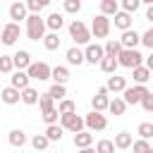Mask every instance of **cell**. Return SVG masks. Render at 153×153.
Here are the masks:
<instances>
[{
  "label": "cell",
  "mask_w": 153,
  "mask_h": 153,
  "mask_svg": "<svg viewBox=\"0 0 153 153\" xmlns=\"http://www.w3.org/2000/svg\"><path fill=\"white\" fill-rule=\"evenodd\" d=\"M79 153H96V148H91V146L88 148H79Z\"/></svg>",
  "instance_id": "7dc6e473"
},
{
  "label": "cell",
  "mask_w": 153,
  "mask_h": 153,
  "mask_svg": "<svg viewBox=\"0 0 153 153\" xmlns=\"http://www.w3.org/2000/svg\"><path fill=\"white\" fill-rule=\"evenodd\" d=\"M120 12V0H100V14L115 17Z\"/></svg>",
  "instance_id": "cb8c5ba5"
},
{
  "label": "cell",
  "mask_w": 153,
  "mask_h": 153,
  "mask_svg": "<svg viewBox=\"0 0 153 153\" xmlns=\"http://www.w3.org/2000/svg\"><path fill=\"white\" fill-rule=\"evenodd\" d=\"M12 62H14V69H29V65H31L29 50H17V53L12 55Z\"/></svg>",
  "instance_id": "d6986e66"
},
{
  "label": "cell",
  "mask_w": 153,
  "mask_h": 153,
  "mask_svg": "<svg viewBox=\"0 0 153 153\" xmlns=\"http://www.w3.org/2000/svg\"><path fill=\"white\" fill-rule=\"evenodd\" d=\"M146 153H153V148H148V151H146Z\"/></svg>",
  "instance_id": "681fc988"
},
{
  "label": "cell",
  "mask_w": 153,
  "mask_h": 153,
  "mask_svg": "<svg viewBox=\"0 0 153 153\" xmlns=\"http://www.w3.org/2000/svg\"><path fill=\"white\" fill-rule=\"evenodd\" d=\"M48 96H50L53 100H57V103H60V100H65L67 91H65V86H62V84H53V86L48 88Z\"/></svg>",
  "instance_id": "d6a6232c"
},
{
  "label": "cell",
  "mask_w": 153,
  "mask_h": 153,
  "mask_svg": "<svg viewBox=\"0 0 153 153\" xmlns=\"http://www.w3.org/2000/svg\"><path fill=\"white\" fill-rule=\"evenodd\" d=\"M10 86H14V88H19V91L29 88V86H31V76H29V72H26V69H14L12 76H10Z\"/></svg>",
  "instance_id": "8fae6325"
},
{
  "label": "cell",
  "mask_w": 153,
  "mask_h": 153,
  "mask_svg": "<svg viewBox=\"0 0 153 153\" xmlns=\"http://www.w3.org/2000/svg\"><path fill=\"white\" fill-rule=\"evenodd\" d=\"M62 5H65V12H69V14H76L81 10V0H65Z\"/></svg>",
  "instance_id": "60d3db41"
},
{
  "label": "cell",
  "mask_w": 153,
  "mask_h": 153,
  "mask_svg": "<svg viewBox=\"0 0 153 153\" xmlns=\"http://www.w3.org/2000/svg\"><path fill=\"white\" fill-rule=\"evenodd\" d=\"M131 143H134V139H131L129 131H120V134H115V148L127 151V148H131Z\"/></svg>",
  "instance_id": "603a6c76"
},
{
  "label": "cell",
  "mask_w": 153,
  "mask_h": 153,
  "mask_svg": "<svg viewBox=\"0 0 153 153\" xmlns=\"http://www.w3.org/2000/svg\"><path fill=\"white\" fill-rule=\"evenodd\" d=\"M67 62H69V65H76V67H79V65H84V62H86L84 50H81L79 45H72V48L67 50Z\"/></svg>",
  "instance_id": "ffe728a7"
},
{
  "label": "cell",
  "mask_w": 153,
  "mask_h": 153,
  "mask_svg": "<svg viewBox=\"0 0 153 153\" xmlns=\"http://www.w3.org/2000/svg\"><path fill=\"white\" fill-rule=\"evenodd\" d=\"M26 17H29V7H26V2H12V5H10V19H12V22L19 24L22 19L26 22Z\"/></svg>",
  "instance_id": "5bb4252c"
},
{
  "label": "cell",
  "mask_w": 153,
  "mask_h": 153,
  "mask_svg": "<svg viewBox=\"0 0 153 153\" xmlns=\"http://www.w3.org/2000/svg\"><path fill=\"white\" fill-rule=\"evenodd\" d=\"M141 2H146V5H153V0H141Z\"/></svg>",
  "instance_id": "c3c4849f"
},
{
  "label": "cell",
  "mask_w": 153,
  "mask_h": 153,
  "mask_svg": "<svg viewBox=\"0 0 153 153\" xmlns=\"http://www.w3.org/2000/svg\"><path fill=\"white\" fill-rule=\"evenodd\" d=\"M141 108H143L146 112H153V93H151V91L143 96V100H141Z\"/></svg>",
  "instance_id": "ee69618b"
},
{
  "label": "cell",
  "mask_w": 153,
  "mask_h": 153,
  "mask_svg": "<svg viewBox=\"0 0 153 153\" xmlns=\"http://www.w3.org/2000/svg\"><path fill=\"white\" fill-rule=\"evenodd\" d=\"M62 2H65V0H62Z\"/></svg>",
  "instance_id": "816d5d0a"
},
{
  "label": "cell",
  "mask_w": 153,
  "mask_h": 153,
  "mask_svg": "<svg viewBox=\"0 0 153 153\" xmlns=\"http://www.w3.org/2000/svg\"><path fill=\"white\" fill-rule=\"evenodd\" d=\"M103 48H105V57H115V60H117V57H120V53H122V43H120V38H117V41H115V38H110Z\"/></svg>",
  "instance_id": "d4e9b609"
},
{
  "label": "cell",
  "mask_w": 153,
  "mask_h": 153,
  "mask_svg": "<svg viewBox=\"0 0 153 153\" xmlns=\"http://www.w3.org/2000/svg\"><path fill=\"white\" fill-rule=\"evenodd\" d=\"M45 19L41 14H29L26 17V36L29 41H43L45 38Z\"/></svg>",
  "instance_id": "6da1fadb"
},
{
  "label": "cell",
  "mask_w": 153,
  "mask_h": 153,
  "mask_svg": "<svg viewBox=\"0 0 153 153\" xmlns=\"http://www.w3.org/2000/svg\"><path fill=\"white\" fill-rule=\"evenodd\" d=\"M19 33H22L19 24H17V22H10V24H5V26H2L0 38H2V43H5V45H14V43H17V38H19Z\"/></svg>",
  "instance_id": "9c48e42d"
},
{
  "label": "cell",
  "mask_w": 153,
  "mask_h": 153,
  "mask_svg": "<svg viewBox=\"0 0 153 153\" xmlns=\"http://www.w3.org/2000/svg\"><path fill=\"white\" fill-rule=\"evenodd\" d=\"M108 33H110V17H105V14H96L93 22H91V36H96V38H105Z\"/></svg>",
  "instance_id": "8992f818"
},
{
  "label": "cell",
  "mask_w": 153,
  "mask_h": 153,
  "mask_svg": "<svg viewBox=\"0 0 153 153\" xmlns=\"http://www.w3.org/2000/svg\"><path fill=\"white\" fill-rule=\"evenodd\" d=\"M84 57H86V62H91V65H100V60L105 57V48L98 45V43H88V45L84 48Z\"/></svg>",
  "instance_id": "30bf717a"
},
{
  "label": "cell",
  "mask_w": 153,
  "mask_h": 153,
  "mask_svg": "<svg viewBox=\"0 0 153 153\" xmlns=\"http://www.w3.org/2000/svg\"><path fill=\"white\" fill-rule=\"evenodd\" d=\"M45 26H48L50 31H55V33H60V29L65 26V17H62L60 12H50V14L45 17Z\"/></svg>",
  "instance_id": "ac0fdd59"
},
{
  "label": "cell",
  "mask_w": 153,
  "mask_h": 153,
  "mask_svg": "<svg viewBox=\"0 0 153 153\" xmlns=\"http://www.w3.org/2000/svg\"><path fill=\"white\" fill-rule=\"evenodd\" d=\"M0 100H2L5 105H17V103L22 100V91L14 88V86H5V88L0 91Z\"/></svg>",
  "instance_id": "4fadbf2b"
},
{
  "label": "cell",
  "mask_w": 153,
  "mask_h": 153,
  "mask_svg": "<svg viewBox=\"0 0 153 153\" xmlns=\"http://www.w3.org/2000/svg\"><path fill=\"white\" fill-rule=\"evenodd\" d=\"M112 22H115V26H117L120 31H127V29H131V24H134L131 14H129V12H124V10H120V12L112 17Z\"/></svg>",
  "instance_id": "e0dca14e"
},
{
  "label": "cell",
  "mask_w": 153,
  "mask_h": 153,
  "mask_svg": "<svg viewBox=\"0 0 153 153\" xmlns=\"http://www.w3.org/2000/svg\"><path fill=\"white\" fill-rule=\"evenodd\" d=\"M91 143H93V131L84 129V131L74 134V146H76V148H88Z\"/></svg>",
  "instance_id": "7402d4cb"
},
{
  "label": "cell",
  "mask_w": 153,
  "mask_h": 153,
  "mask_svg": "<svg viewBox=\"0 0 153 153\" xmlns=\"http://www.w3.org/2000/svg\"><path fill=\"white\" fill-rule=\"evenodd\" d=\"M48 143H50V141H48V136H45V134H36V136L31 139V146H33L36 151H45V148H48Z\"/></svg>",
  "instance_id": "8d00e7d4"
},
{
  "label": "cell",
  "mask_w": 153,
  "mask_h": 153,
  "mask_svg": "<svg viewBox=\"0 0 153 153\" xmlns=\"http://www.w3.org/2000/svg\"><path fill=\"white\" fill-rule=\"evenodd\" d=\"M0 33H2V26H0Z\"/></svg>",
  "instance_id": "f907efd6"
},
{
  "label": "cell",
  "mask_w": 153,
  "mask_h": 153,
  "mask_svg": "<svg viewBox=\"0 0 153 153\" xmlns=\"http://www.w3.org/2000/svg\"><path fill=\"white\" fill-rule=\"evenodd\" d=\"M26 72H29V76H31L33 81H48V79H50L53 67H50L48 62H31Z\"/></svg>",
  "instance_id": "52a82bcc"
},
{
  "label": "cell",
  "mask_w": 153,
  "mask_h": 153,
  "mask_svg": "<svg viewBox=\"0 0 153 153\" xmlns=\"http://www.w3.org/2000/svg\"><path fill=\"white\" fill-rule=\"evenodd\" d=\"M43 134L48 136V141H60L62 134H65V129H62V124H48Z\"/></svg>",
  "instance_id": "f1b7e54d"
},
{
  "label": "cell",
  "mask_w": 153,
  "mask_h": 153,
  "mask_svg": "<svg viewBox=\"0 0 153 153\" xmlns=\"http://www.w3.org/2000/svg\"><path fill=\"white\" fill-rule=\"evenodd\" d=\"M108 88L105 86H100L98 91H96V96L91 98V105H93V110H98V112H103V110H108V105H110V98H108Z\"/></svg>",
  "instance_id": "7c38bea8"
},
{
  "label": "cell",
  "mask_w": 153,
  "mask_h": 153,
  "mask_svg": "<svg viewBox=\"0 0 153 153\" xmlns=\"http://www.w3.org/2000/svg\"><path fill=\"white\" fill-rule=\"evenodd\" d=\"M60 124H62V129H65V131H72V134H79V131H84V127H86L84 117H81V115H76V112L60 115Z\"/></svg>",
  "instance_id": "277c9868"
},
{
  "label": "cell",
  "mask_w": 153,
  "mask_h": 153,
  "mask_svg": "<svg viewBox=\"0 0 153 153\" xmlns=\"http://www.w3.org/2000/svg\"><path fill=\"white\" fill-rule=\"evenodd\" d=\"M60 33H55V31H50V33H45V38H43V45H45V50H57L60 48Z\"/></svg>",
  "instance_id": "f546056e"
},
{
  "label": "cell",
  "mask_w": 153,
  "mask_h": 153,
  "mask_svg": "<svg viewBox=\"0 0 153 153\" xmlns=\"http://www.w3.org/2000/svg\"><path fill=\"white\" fill-rule=\"evenodd\" d=\"M141 45H146V48H151V50H153V26H151L148 31H143V33H141Z\"/></svg>",
  "instance_id": "b9f144b4"
},
{
  "label": "cell",
  "mask_w": 153,
  "mask_h": 153,
  "mask_svg": "<svg viewBox=\"0 0 153 153\" xmlns=\"http://www.w3.org/2000/svg\"><path fill=\"white\" fill-rule=\"evenodd\" d=\"M131 148H134V153H146L151 146H148V141H146V139H139V141H134V143H131Z\"/></svg>",
  "instance_id": "7bdbcfd3"
},
{
  "label": "cell",
  "mask_w": 153,
  "mask_h": 153,
  "mask_svg": "<svg viewBox=\"0 0 153 153\" xmlns=\"http://www.w3.org/2000/svg\"><path fill=\"white\" fill-rule=\"evenodd\" d=\"M57 112H60V115L76 112V103H74V100H69V98H65V100H60V103H57Z\"/></svg>",
  "instance_id": "e575fe53"
},
{
  "label": "cell",
  "mask_w": 153,
  "mask_h": 153,
  "mask_svg": "<svg viewBox=\"0 0 153 153\" xmlns=\"http://www.w3.org/2000/svg\"><path fill=\"white\" fill-rule=\"evenodd\" d=\"M146 19L153 24V5H148V10H146Z\"/></svg>",
  "instance_id": "f6af8a7d"
},
{
  "label": "cell",
  "mask_w": 153,
  "mask_h": 153,
  "mask_svg": "<svg viewBox=\"0 0 153 153\" xmlns=\"http://www.w3.org/2000/svg\"><path fill=\"white\" fill-rule=\"evenodd\" d=\"M139 7H141V0H120V10H124L129 14H134Z\"/></svg>",
  "instance_id": "f35d334b"
},
{
  "label": "cell",
  "mask_w": 153,
  "mask_h": 153,
  "mask_svg": "<svg viewBox=\"0 0 153 153\" xmlns=\"http://www.w3.org/2000/svg\"><path fill=\"white\" fill-rule=\"evenodd\" d=\"M38 100H41V96H38V91H36L33 86H29V88L22 91V103H26V105H36Z\"/></svg>",
  "instance_id": "83f0119b"
},
{
  "label": "cell",
  "mask_w": 153,
  "mask_h": 153,
  "mask_svg": "<svg viewBox=\"0 0 153 153\" xmlns=\"http://www.w3.org/2000/svg\"><path fill=\"white\" fill-rule=\"evenodd\" d=\"M136 131H139V136H141V139H146V141H148V139H153V122H141Z\"/></svg>",
  "instance_id": "74e56055"
},
{
  "label": "cell",
  "mask_w": 153,
  "mask_h": 153,
  "mask_svg": "<svg viewBox=\"0 0 153 153\" xmlns=\"http://www.w3.org/2000/svg\"><path fill=\"white\" fill-rule=\"evenodd\" d=\"M148 93V88H146V84H134V86H127L124 91H122V98H124V103L127 105H136V103H141L143 100V96Z\"/></svg>",
  "instance_id": "5b68a950"
},
{
  "label": "cell",
  "mask_w": 153,
  "mask_h": 153,
  "mask_svg": "<svg viewBox=\"0 0 153 153\" xmlns=\"http://www.w3.org/2000/svg\"><path fill=\"white\" fill-rule=\"evenodd\" d=\"M151 74H153V72H151L146 65H141V67H134V69H131V76H134V81H136V84H146V81L151 79Z\"/></svg>",
  "instance_id": "484cf974"
},
{
  "label": "cell",
  "mask_w": 153,
  "mask_h": 153,
  "mask_svg": "<svg viewBox=\"0 0 153 153\" xmlns=\"http://www.w3.org/2000/svg\"><path fill=\"white\" fill-rule=\"evenodd\" d=\"M146 67H148V69H151V72H153V53H151V55H148V57H146Z\"/></svg>",
  "instance_id": "bcb514c9"
},
{
  "label": "cell",
  "mask_w": 153,
  "mask_h": 153,
  "mask_svg": "<svg viewBox=\"0 0 153 153\" xmlns=\"http://www.w3.org/2000/svg\"><path fill=\"white\" fill-rule=\"evenodd\" d=\"M117 62H120V67L134 69V67H141V62H143V55H141L136 48H122V53H120Z\"/></svg>",
  "instance_id": "3957f363"
},
{
  "label": "cell",
  "mask_w": 153,
  "mask_h": 153,
  "mask_svg": "<svg viewBox=\"0 0 153 153\" xmlns=\"http://www.w3.org/2000/svg\"><path fill=\"white\" fill-rule=\"evenodd\" d=\"M124 110H127L124 98H112V100H110V105H108V112H110V115H115V117L124 115Z\"/></svg>",
  "instance_id": "4316f807"
},
{
  "label": "cell",
  "mask_w": 153,
  "mask_h": 153,
  "mask_svg": "<svg viewBox=\"0 0 153 153\" xmlns=\"http://www.w3.org/2000/svg\"><path fill=\"white\" fill-rule=\"evenodd\" d=\"M105 88H108L110 93H122V91L127 88V79H124V76H117V74H110Z\"/></svg>",
  "instance_id": "2e32d148"
},
{
  "label": "cell",
  "mask_w": 153,
  "mask_h": 153,
  "mask_svg": "<svg viewBox=\"0 0 153 153\" xmlns=\"http://www.w3.org/2000/svg\"><path fill=\"white\" fill-rule=\"evenodd\" d=\"M96 153H115V141L100 139V141L96 143Z\"/></svg>",
  "instance_id": "d590c367"
},
{
  "label": "cell",
  "mask_w": 153,
  "mask_h": 153,
  "mask_svg": "<svg viewBox=\"0 0 153 153\" xmlns=\"http://www.w3.org/2000/svg\"><path fill=\"white\" fill-rule=\"evenodd\" d=\"M50 2H53V0H26V7H29V12H31V14H38V12H41V10H45Z\"/></svg>",
  "instance_id": "836d02e7"
},
{
  "label": "cell",
  "mask_w": 153,
  "mask_h": 153,
  "mask_svg": "<svg viewBox=\"0 0 153 153\" xmlns=\"http://www.w3.org/2000/svg\"><path fill=\"white\" fill-rule=\"evenodd\" d=\"M117 67H120V62H117L115 57H103V60H100V69H103L105 74H115Z\"/></svg>",
  "instance_id": "1f68e13d"
},
{
  "label": "cell",
  "mask_w": 153,
  "mask_h": 153,
  "mask_svg": "<svg viewBox=\"0 0 153 153\" xmlns=\"http://www.w3.org/2000/svg\"><path fill=\"white\" fill-rule=\"evenodd\" d=\"M84 122H86V129H88V131H103V129L108 127V117H105L103 112H98V110H91V112L84 117Z\"/></svg>",
  "instance_id": "ba28073f"
},
{
  "label": "cell",
  "mask_w": 153,
  "mask_h": 153,
  "mask_svg": "<svg viewBox=\"0 0 153 153\" xmlns=\"http://www.w3.org/2000/svg\"><path fill=\"white\" fill-rule=\"evenodd\" d=\"M50 79L55 81V84H67L69 81V69L67 67H62V65H57V67H53V72H50Z\"/></svg>",
  "instance_id": "44dd1931"
},
{
  "label": "cell",
  "mask_w": 153,
  "mask_h": 153,
  "mask_svg": "<svg viewBox=\"0 0 153 153\" xmlns=\"http://www.w3.org/2000/svg\"><path fill=\"white\" fill-rule=\"evenodd\" d=\"M12 69H14L12 55H0V72H2V74H10Z\"/></svg>",
  "instance_id": "ab89813d"
},
{
  "label": "cell",
  "mask_w": 153,
  "mask_h": 153,
  "mask_svg": "<svg viewBox=\"0 0 153 153\" xmlns=\"http://www.w3.org/2000/svg\"><path fill=\"white\" fill-rule=\"evenodd\" d=\"M69 36H72V41H74L76 45H88V41H91V29H88L81 19H74V22L69 24Z\"/></svg>",
  "instance_id": "7a4b0ae2"
},
{
  "label": "cell",
  "mask_w": 153,
  "mask_h": 153,
  "mask_svg": "<svg viewBox=\"0 0 153 153\" xmlns=\"http://www.w3.org/2000/svg\"><path fill=\"white\" fill-rule=\"evenodd\" d=\"M120 43H122V48H136V45L141 43V33L134 31V29H127V31H122Z\"/></svg>",
  "instance_id": "9a60e30c"
},
{
  "label": "cell",
  "mask_w": 153,
  "mask_h": 153,
  "mask_svg": "<svg viewBox=\"0 0 153 153\" xmlns=\"http://www.w3.org/2000/svg\"><path fill=\"white\" fill-rule=\"evenodd\" d=\"M7 139H10V143H12V146H14V148H22V146H24V143H26V134H24V131H22V129H12V131H10V136H7Z\"/></svg>",
  "instance_id": "4dcf8cb0"
}]
</instances>
